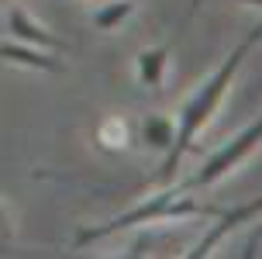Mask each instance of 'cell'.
<instances>
[{"label": "cell", "mask_w": 262, "mask_h": 259, "mask_svg": "<svg viewBox=\"0 0 262 259\" xmlns=\"http://www.w3.org/2000/svg\"><path fill=\"white\" fill-rule=\"evenodd\" d=\"M262 38V21L255 28H252L245 38L238 42L235 49L228 52V59H224L214 73H210V79L200 87V90L190 97V101L183 104V111H180V121H176V145H172V152L166 155V163L159 166V180H172L176 176V166H180V159H183V152L190 149V142L196 138V131L204 128L210 121V114L217 111V104H221L224 90H228V83H231V76L238 73V66L245 63V55H249L252 49H255V42Z\"/></svg>", "instance_id": "obj_1"}, {"label": "cell", "mask_w": 262, "mask_h": 259, "mask_svg": "<svg viewBox=\"0 0 262 259\" xmlns=\"http://www.w3.org/2000/svg\"><path fill=\"white\" fill-rule=\"evenodd\" d=\"M200 4H204V0H193V4H190V14H193L196 7H200Z\"/></svg>", "instance_id": "obj_12"}, {"label": "cell", "mask_w": 262, "mask_h": 259, "mask_svg": "<svg viewBox=\"0 0 262 259\" xmlns=\"http://www.w3.org/2000/svg\"><path fill=\"white\" fill-rule=\"evenodd\" d=\"M242 4H252V7H262V0H242Z\"/></svg>", "instance_id": "obj_11"}, {"label": "cell", "mask_w": 262, "mask_h": 259, "mask_svg": "<svg viewBox=\"0 0 262 259\" xmlns=\"http://www.w3.org/2000/svg\"><path fill=\"white\" fill-rule=\"evenodd\" d=\"M259 211H262V197H255V201H249V204H242V207H224V211H221V221H217V225H214V228H210V232L204 235L193 249H190V256H186V259H207L210 249L217 246L224 235L235 232L242 221H249L252 214H259Z\"/></svg>", "instance_id": "obj_4"}, {"label": "cell", "mask_w": 262, "mask_h": 259, "mask_svg": "<svg viewBox=\"0 0 262 259\" xmlns=\"http://www.w3.org/2000/svg\"><path fill=\"white\" fill-rule=\"evenodd\" d=\"M183 194H186L183 187H169V190L156 194L152 201L138 204L135 211H124V214H118V218L100 221V225H90V228H79L76 238H73V246L83 249V246H90V242H100V238H107V235L124 232V228H135V225H145V221H152V218H180V214H183V218L186 214H217V218H221L224 207L196 204V201H186Z\"/></svg>", "instance_id": "obj_2"}, {"label": "cell", "mask_w": 262, "mask_h": 259, "mask_svg": "<svg viewBox=\"0 0 262 259\" xmlns=\"http://www.w3.org/2000/svg\"><path fill=\"white\" fill-rule=\"evenodd\" d=\"M7 28H11V35L31 42V45H41V49H62V38H55L52 31H45L41 25H35V21L28 17L25 7H11V11H7Z\"/></svg>", "instance_id": "obj_5"}, {"label": "cell", "mask_w": 262, "mask_h": 259, "mask_svg": "<svg viewBox=\"0 0 262 259\" xmlns=\"http://www.w3.org/2000/svg\"><path fill=\"white\" fill-rule=\"evenodd\" d=\"M255 238H262V228H255Z\"/></svg>", "instance_id": "obj_14"}, {"label": "cell", "mask_w": 262, "mask_h": 259, "mask_svg": "<svg viewBox=\"0 0 262 259\" xmlns=\"http://www.w3.org/2000/svg\"><path fill=\"white\" fill-rule=\"evenodd\" d=\"M128 259H142V252H135V256H128Z\"/></svg>", "instance_id": "obj_13"}, {"label": "cell", "mask_w": 262, "mask_h": 259, "mask_svg": "<svg viewBox=\"0 0 262 259\" xmlns=\"http://www.w3.org/2000/svg\"><path fill=\"white\" fill-rule=\"evenodd\" d=\"M259 242H262V238H255V235H252L249 242H245V252H242V259H255V252H259Z\"/></svg>", "instance_id": "obj_10"}, {"label": "cell", "mask_w": 262, "mask_h": 259, "mask_svg": "<svg viewBox=\"0 0 262 259\" xmlns=\"http://www.w3.org/2000/svg\"><path fill=\"white\" fill-rule=\"evenodd\" d=\"M145 142L156 145V149H169L176 145V125L166 121V117H148L145 121Z\"/></svg>", "instance_id": "obj_8"}, {"label": "cell", "mask_w": 262, "mask_h": 259, "mask_svg": "<svg viewBox=\"0 0 262 259\" xmlns=\"http://www.w3.org/2000/svg\"><path fill=\"white\" fill-rule=\"evenodd\" d=\"M166 59H169V45H156V49H145L138 55V76H142L145 87H159L162 83Z\"/></svg>", "instance_id": "obj_7"}, {"label": "cell", "mask_w": 262, "mask_h": 259, "mask_svg": "<svg viewBox=\"0 0 262 259\" xmlns=\"http://www.w3.org/2000/svg\"><path fill=\"white\" fill-rule=\"evenodd\" d=\"M259 142H262V117L255 121V125H249L238 138H231L224 149H217L214 155H207V163L196 169V176L183 180L180 187H183V190H193V187H210V183H217L228 169L238 166V163H242V159H245V155H249Z\"/></svg>", "instance_id": "obj_3"}, {"label": "cell", "mask_w": 262, "mask_h": 259, "mask_svg": "<svg viewBox=\"0 0 262 259\" xmlns=\"http://www.w3.org/2000/svg\"><path fill=\"white\" fill-rule=\"evenodd\" d=\"M131 11H135V7H131V0H107L104 7L93 14V25L100 28V31H107V28L121 25V21H124Z\"/></svg>", "instance_id": "obj_9"}, {"label": "cell", "mask_w": 262, "mask_h": 259, "mask_svg": "<svg viewBox=\"0 0 262 259\" xmlns=\"http://www.w3.org/2000/svg\"><path fill=\"white\" fill-rule=\"evenodd\" d=\"M0 55H4L7 63H21V66H31V69H45V73H66V66L59 63V59L45 55V52L28 49V45H14V42H4Z\"/></svg>", "instance_id": "obj_6"}]
</instances>
